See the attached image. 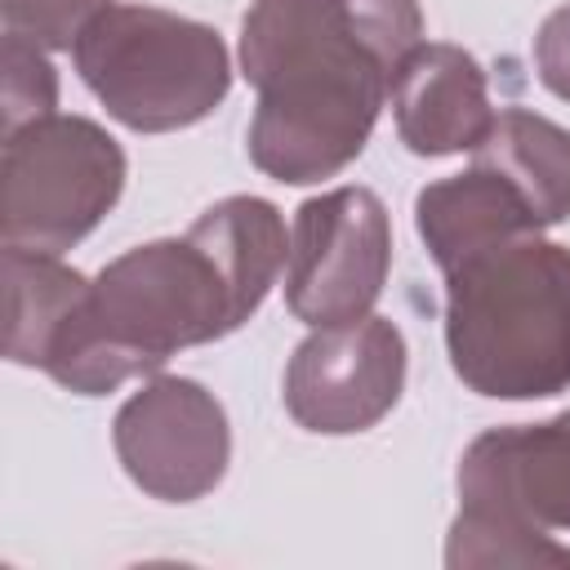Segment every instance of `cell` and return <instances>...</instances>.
<instances>
[{"label":"cell","mask_w":570,"mask_h":570,"mask_svg":"<svg viewBox=\"0 0 570 570\" xmlns=\"http://www.w3.org/2000/svg\"><path fill=\"white\" fill-rule=\"evenodd\" d=\"M89 294L94 281L58 254L4 245V356L62 383L85 347Z\"/></svg>","instance_id":"obj_11"},{"label":"cell","mask_w":570,"mask_h":570,"mask_svg":"<svg viewBox=\"0 0 570 570\" xmlns=\"http://www.w3.org/2000/svg\"><path fill=\"white\" fill-rule=\"evenodd\" d=\"M392 116L405 151L414 156L436 160L476 151L494 125L481 62L445 40L414 45L392 80Z\"/></svg>","instance_id":"obj_10"},{"label":"cell","mask_w":570,"mask_h":570,"mask_svg":"<svg viewBox=\"0 0 570 570\" xmlns=\"http://www.w3.org/2000/svg\"><path fill=\"white\" fill-rule=\"evenodd\" d=\"M111 445L125 476L160 503L205 499L232 463L223 401L183 374H151L116 410Z\"/></svg>","instance_id":"obj_8"},{"label":"cell","mask_w":570,"mask_h":570,"mask_svg":"<svg viewBox=\"0 0 570 570\" xmlns=\"http://www.w3.org/2000/svg\"><path fill=\"white\" fill-rule=\"evenodd\" d=\"M405 365V334L392 316L316 325L285 365V410L316 436L370 432L396 410Z\"/></svg>","instance_id":"obj_9"},{"label":"cell","mask_w":570,"mask_h":570,"mask_svg":"<svg viewBox=\"0 0 570 570\" xmlns=\"http://www.w3.org/2000/svg\"><path fill=\"white\" fill-rule=\"evenodd\" d=\"M285 258V218L263 196H223L183 236L125 249L94 276L85 347L62 387L107 396L183 347L227 338L263 307Z\"/></svg>","instance_id":"obj_2"},{"label":"cell","mask_w":570,"mask_h":570,"mask_svg":"<svg viewBox=\"0 0 570 570\" xmlns=\"http://www.w3.org/2000/svg\"><path fill=\"white\" fill-rule=\"evenodd\" d=\"M129 160L89 116H40L4 134L0 236L36 254L76 249L120 200Z\"/></svg>","instance_id":"obj_6"},{"label":"cell","mask_w":570,"mask_h":570,"mask_svg":"<svg viewBox=\"0 0 570 570\" xmlns=\"http://www.w3.org/2000/svg\"><path fill=\"white\" fill-rule=\"evenodd\" d=\"M107 4L111 0H0V13H4V31L40 49H71L76 36Z\"/></svg>","instance_id":"obj_15"},{"label":"cell","mask_w":570,"mask_h":570,"mask_svg":"<svg viewBox=\"0 0 570 570\" xmlns=\"http://www.w3.org/2000/svg\"><path fill=\"white\" fill-rule=\"evenodd\" d=\"M472 165L503 174L530 200L543 227L570 218V129H561L557 120L530 107L499 111L490 134L472 151Z\"/></svg>","instance_id":"obj_13"},{"label":"cell","mask_w":570,"mask_h":570,"mask_svg":"<svg viewBox=\"0 0 570 570\" xmlns=\"http://www.w3.org/2000/svg\"><path fill=\"white\" fill-rule=\"evenodd\" d=\"M414 45L419 0H254L240 18V76L258 94L249 160L289 187L343 174Z\"/></svg>","instance_id":"obj_1"},{"label":"cell","mask_w":570,"mask_h":570,"mask_svg":"<svg viewBox=\"0 0 570 570\" xmlns=\"http://www.w3.org/2000/svg\"><path fill=\"white\" fill-rule=\"evenodd\" d=\"M85 89L134 134H174L218 111L232 89V53L209 22L107 4L71 45Z\"/></svg>","instance_id":"obj_5"},{"label":"cell","mask_w":570,"mask_h":570,"mask_svg":"<svg viewBox=\"0 0 570 570\" xmlns=\"http://www.w3.org/2000/svg\"><path fill=\"white\" fill-rule=\"evenodd\" d=\"M49 49L4 31V49H0V62H4V134L40 120V116H53L58 107V71L53 62L45 58Z\"/></svg>","instance_id":"obj_14"},{"label":"cell","mask_w":570,"mask_h":570,"mask_svg":"<svg viewBox=\"0 0 570 570\" xmlns=\"http://www.w3.org/2000/svg\"><path fill=\"white\" fill-rule=\"evenodd\" d=\"M534 71L548 94L570 102V4L552 9L534 36Z\"/></svg>","instance_id":"obj_16"},{"label":"cell","mask_w":570,"mask_h":570,"mask_svg":"<svg viewBox=\"0 0 570 570\" xmlns=\"http://www.w3.org/2000/svg\"><path fill=\"white\" fill-rule=\"evenodd\" d=\"M445 566H570V410L485 428L459 459Z\"/></svg>","instance_id":"obj_4"},{"label":"cell","mask_w":570,"mask_h":570,"mask_svg":"<svg viewBox=\"0 0 570 570\" xmlns=\"http://www.w3.org/2000/svg\"><path fill=\"white\" fill-rule=\"evenodd\" d=\"M392 272V218L370 187H334L294 209L285 307L303 325H347L374 312Z\"/></svg>","instance_id":"obj_7"},{"label":"cell","mask_w":570,"mask_h":570,"mask_svg":"<svg viewBox=\"0 0 570 570\" xmlns=\"http://www.w3.org/2000/svg\"><path fill=\"white\" fill-rule=\"evenodd\" d=\"M539 227L543 223L534 218L530 200L485 165L436 178L414 196V232L428 245L441 276L508 240L534 236Z\"/></svg>","instance_id":"obj_12"},{"label":"cell","mask_w":570,"mask_h":570,"mask_svg":"<svg viewBox=\"0 0 570 570\" xmlns=\"http://www.w3.org/2000/svg\"><path fill=\"white\" fill-rule=\"evenodd\" d=\"M445 356L490 401L570 392V245L534 232L445 272Z\"/></svg>","instance_id":"obj_3"}]
</instances>
